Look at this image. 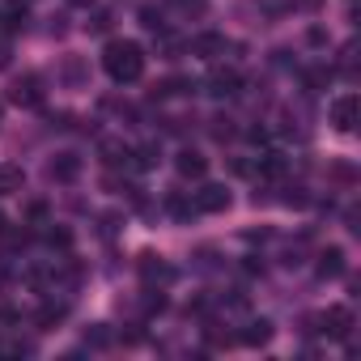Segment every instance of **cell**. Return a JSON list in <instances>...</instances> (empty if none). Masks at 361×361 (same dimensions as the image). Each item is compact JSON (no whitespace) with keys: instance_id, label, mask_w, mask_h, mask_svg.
I'll return each mask as SVG.
<instances>
[{"instance_id":"2e32d148","label":"cell","mask_w":361,"mask_h":361,"mask_svg":"<svg viewBox=\"0 0 361 361\" xmlns=\"http://www.w3.org/2000/svg\"><path fill=\"white\" fill-rule=\"evenodd\" d=\"M157 157H161V149H157V145H140V149H132V157H128V161H132L136 170H153V166H157Z\"/></svg>"},{"instance_id":"9c48e42d","label":"cell","mask_w":361,"mask_h":361,"mask_svg":"<svg viewBox=\"0 0 361 361\" xmlns=\"http://www.w3.org/2000/svg\"><path fill=\"white\" fill-rule=\"evenodd\" d=\"M174 166H178V174L183 178H204V170H209V157H200L196 149H183L174 157Z\"/></svg>"},{"instance_id":"ac0fdd59","label":"cell","mask_w":361,"mask_h":361,"mask_svg":"<svg viewBox=\"0 0 361 361\" xmlns=\"http://www.w3.org/2000/svg\"><path fill=\"white\" fill-rule=\"evenodd\" d=\"M183 90H192V81H183V77H170V81H161L153 94H157V98H170V94H183Z\"/></svg>"},{"instance_id":"83f0119b","label":"cell","mask_w":361,"mask_h":361,"mask_svg":"<svg viewBox=\"0 0 361 361\" xmlns=\"http://www.w3.org/2000/svg\"><path fill=\"white\" fill-rule=\"evenodd\" d=\"M90 26H94V30H106V26H111V13H94V22H90Z\"/></svg>"},{"instance_id":"ffe728a7","label":"cell","mask_w":361,"mask_h":361,"mask_svg":"<svg viewBox=\"0 0 361 361\" xmlns=\"http://www.w3.org/2000/svg\"><path fill=\"white\" fill-rule=\"evenodd\" d=\"M327 81H331V68H306V85L310 90H323Z\"/></svg>"},{"instance_id":"7c38bea8","label":"cell","mask_w":361,"mask_h":361,"mask_svg":"<svg viewBox=\"0 0 361 361\" xmlns=\"http://www.w3.org/2000/svg\"><path fill=\"white\" fill-rule=\"evenodd\" d=\"M81 174V157L77 153H60L51 161V178H60V183H73V178Z\"/></svg>"},{"instance_id":"484cf974","label":"cell","mask_w":361,"mask_h":361,"mask_svg":"<svg viewBox=\"0 0 361 361\" xmlns=\"http://www.w3.org/2000/svg\"><path fill=\"white\" fill-rule=\"evenodd\" d=\"M85 340H90V344H106V340H111V336H106V331H102V327H94V331H85Z\"/></svg>"},{"instance_id":"7402d4cb","label":"cell","mask_w":361,"mask_h":361,"mask_svg":"<svg viewBox=\"0 0 361 361\" xmlns=\"http://www.w3.org/2000/svg\"><path fill=\"white\" fill-rule=\"evenodd\" d=\"M170 213L188 217V213H196V204H192V200H183V196H170Z\"/></svg>"},{"instance_id":"d4e9b609","label":"cell","mask_w":361,"mask_h":361,"mask_svg":"<svg viewBox=\"0 0 361 361\" xmlns=\"http://www.w3.org/2000/svg\"><path fill=\"white\" fill-rule=\"evenodd\" d=\"M43 217H47V204H43V200H35V204H30V221H43Z\"/></svg>"},{"instance_id":"4fadbf2b","label":"cell","mask_w":361,"mask_h":361,"mask_svg":"<svg viewBox=\"0 0 361 361\" xmlns=\"http://www.w3.org/2000/svg\"><path fill=\"white\" fill-rule=\"evenodd\" d=\"M26 188V170L22 166H0V196H18Z\"/></svg>"},{"instance_id":"f1b7e54d","label":"cell","mask_w":361,"mask_h":361,"mask_svg":"<svg viewBox=\"0 0 361 361\" xmlns=\"http://www.w3.org/2000/svg\"><path fill=\"white\" fill-rule=\"evenodd\" d=\"M68 5H81V9H90V5H94V0H68Z\"/></svg>"},{"instance_id":"d6986e66","label":"cell","mask_w":361,"mask_h":361,"mask_svg":"<svg viewBox=\"0 0 361 361\" xmlns=\"http://www.w3.org/2000/svg\"><path fill=\"white\" fill-rule=\"evenodd\" d=\"M140 22H145V30L166 35V22H161V13H157V9H140Z\"/></svg>"},{"instance_id":"6da1fadb","label":"cell","mask_w":361,"mask_h":361,"mask_svg":"<svg viewBox=\"0 0 361 361\" xmlns=\"http://www.w3.org/2000/svg\"><path fill=\"white\" fill-rule=\"evenodd\" d=\"M102 68L119 81V85H132L145 77V47L132 43V39H111L106 51H102Z\"/></svg>"},{"instance_id":"cb8c5ba5","label":"cell","mask_w":361,"mask_h":361,"mask_svg":"<svg viewBox=\"0 0 361 361\" xmlns=\"http://www.w3.org/2000/svg\"><path fill=\"white\" fill-rule=\"evenodd\" d=\"M145 310H166V298H161V293H153V289H149V298H145Z\"/></svg>"},{"instance_id":"4316f807","label":"cell","mask_w":361,"mask_h":361,"mask_svg":"<svg viewBox=\"0 0 361 361\" xmlns=\"http://www.w3.org/2000/svg\"><path fill=\"white\" fill-rule=\"evenodd\" d=\"M178 5H183L188 13H204V0H178Z\"/></svg>"},{"instance_id":"9a60e30c","label":"cell","mask_w":361,"mask_h":361,"mask_svg":"<svg viewBox=\"0 0 361 361\" xmlns=\"http://www.w3.org/2000/svg\"><path fill=\"white\" fill-rule=\"evenodd\" d=\"M128 157H132L128 145H119V140H102V161H106V166H128Z\"/></svg>"},{"instance_id":"30bf717a","label":"cell","mask_w":361,"mask_h":361,"mask_svg":"<svg viewBox=\"0 0 361 361\" xmlns=\"http://www.w3.org/2000/svg\"><path fill=\"white\" fill-rule=\"evenodd\" d=\"M344 268H348V264H344V251H340V247H327V251L319 255V276H323V281L344 276Z\"/></svg>"},{"instance_id":"52a82bcc","label":"cell","mask_w":361,"mask_h":361,"mask_svg":"<svg viewBox=\"0 0 361 361\" xmlns=\"http://www.w3.org/2000/svg\"><path fill=\"white\" fill-rule=\"evenodd\" d=\"M140 276H145V285H170L174 281V268L161 255H140Z\"/></svg>"},{"instance_id":"8992f818","label":"cell","mask_w":361,"mask_h":361,"mask_svg":"<svg viewBox=\"0 0 361 361\" xmlns=\"http://www.w3.org/2000/svg\"><path fill=\"white\" fill-rule=\"evenodd\" d=\"M238 85H243V77H238L234 68H217V73H209L204 94H213V98H230V94H238Z\"/></svg>"},{"instance_id":"ba28073f","label":"cell","mask_w":361,"mask_h":361,"mask_svg":"<svg viewBox=\"0 0 361 361\" xmlns=\"http://www.w3.org/2000/svg\"><path fill=\"white\" fill-rule=\"evenodd\" d=\"M226 47H230L226 35H213V30L192 39V56H200V60H217V56H226Z\"/></svg>"},{"instance_id":"e0dca14e","label":"cell","mask_w":361,"mask_h":361,"mask_svg":"<svg viewBox=\"0 0 361 361\" xmlns=\"http://www.w3.org/2000/svg\"><path fill=\"white\" fill-rule=\"evenodd\" d=\"M64 319V302H47L43 310H39V327H51V323H60Z\"/></svg>"},{"instance_id":"5bb4252c","label":"cell","mask_w":361,"mask_h":361,"mask_svg":"<svg viewBox=\"0 0 361 361\" xmlns=\"http://www.w3.org/2000/svg\"><path fill=\"white\" fill-rule=\"evenodd\" d=\"M243 344H251V348H259V344H268L272 340V323L268 319H251L247 327H243V336H238Z\"/></svg>"},{"instance_id":"44dd1931","label":"cell","mask_w":361,"mask_h":361,"mask_svg":"<svg viewBox=\"0 0 361 361\" xmlns=\"http://www.w3.org/2000/svg\"><path fill=\"white\" fill-rule=\"evenodd\" d=\"M47 243L60 247V251H68V247H73V234H68V230H47Z\"/></svg>"},{"instance_id":"603a6c76","label":"cell","mask_w":361,"mask_h":361,"mask_svg":"<svg viewBox=\"0 0 361 361\" xmlns=\"http://www.w3.org/2000/svg\"><path fill=\"white\" fill-rule=\"evenodd\" d=\"M64 77H68V81H81V77H85V68H81V60H68V68H64Z\"/></svg>"},{"instance_id":"3957f363","label":"cell","mask_w":361,"mask_h":361,"mask_svg":"<svg viewBox=\"0 0 361 361\" xmlns=\"http://www.w3.org/2000/svg\"><path fill=\"white\" fill-rule=\"evenodd\" d=\"M357 115H361V98L357 94H340L336 102H331V123H336V132H353L357 128Z\"/></svg>"},{"instance_id":"5b68a950","label":"cell","mask_w":361,"mask_h":361,"mask_svg":"<svg viewBox=\"0 0 361 361\" xmlns=\"http://www.w3.org/2000/svg\"><path fill=\"white\" fill-rule=\"evenodd\" d=\"M9 98H13L18 106H39V102H43V77H39V73H26V77H18Z\"/></svg>"},{"instance_id":"277c9868","label":"cell","mask_w":361,"mask_h":361,"mask_svg":"<svg viewBox=\"0 0 361 361\" xmlns=\"http://www.w3.org/2000/svg\"><path fill=\"white\" fill-rule=\"evenodd\" d=\"M319 331H327L331 340H348L353 336V310L348 306H331L319 314Z\"/></svg>"},{"instance_id":"8fae6325","label":"cell","mask_w":361,"mask_h":361,"mask_svg":"<svg viewBox=\"0 0 361 361\" xmlns=\"http://www.w3.org/2000/svg\"><path fill=\"white\" fill-rule=\"evenodd\" d=\"M255 174H259V178H281V174H285V153H276V149L259 153V157H255Z\"/></svg>"},{"instance_id":"7a4b0ae2","label":"cell","mask_w":361,"mask_h":361,"mask_svg":"<svg viewBox=\"0 0 361 361\" xmlns=\"http://www.w3.org/2000/svg\"><path fill=\"white\" fill-rule=\"evenodd\" d=\"M192 204H196V213H226V209L234 204V196H230L226 183H204Z\"/></svg>"},{"instance_id":"f546056e","label":"cell","mask_w":361,"mask_h":361,"mask_svg":"<svg viewBox=\"0 0 361 361\" xmlns=\"http://www.w3.org/2000/svg\"><path fill=\"white\" fill-rule=\"evenodd\" d=\"M0 115H5V106H0Z\"/></svg>"}]
</instances>
